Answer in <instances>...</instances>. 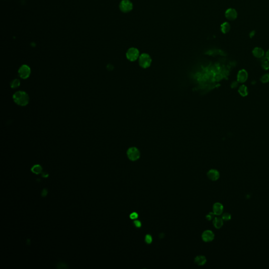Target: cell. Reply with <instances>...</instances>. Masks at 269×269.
Returning <instances> with one entry per match:
<instances>
[{
    "label": "cell",
    "mask_w": 269,
    "mask_h": 269,
    "mask_svg": "<svg viewBox=\"0 0 269 269\" xmlns=\"http://www.w3.org/2000/svg\"><path fill=\"white\" fill-rule=\"evenodd\" d=\"M208 177L212 181H216L220 177L219 172L216 169H211L207 173Z\"/></svg>",
    "instance_id": "11"
},
{
    "label": "cell",
    "mask_w": 269,
    "mask_h": 269,
    "mask_svg": "<svg viewBox=\"0 0 269 269\" xmlns=\"http://www.w3.org/2000/svg\"><path fill=\"white\" fill-rule=\"evenodd\" d=\"M214 238V234L211 230H206L202 234V239L206 242H209L213 240Z\"/></svg>",
    "instance_id": "7"
},
{
    "label": "cell",
    "mask_w": 269,
    "mask_h": 269,
    "mask_svg": "<svg viewBox=\"0 0 269 269\" xmlns=\"http://www.w3.org/2000/svg\"><path fill=\"white\" fill-rule=\"evenodd\" d=\"M128 158L131 161L134 162L137 160L140 156L139 150L136 147H131L128 149L127 152Z\"/></svg>",
    "instance_id": "3"
},
{
    "label": "cell",
    "mask_w": 269,
    "mask_h": 269,
    "mask_svg": "<svg viewBox=\"0 0 269 269\" xmlns=\"http://www.w3.org/2000/svg\"><path fill=\"white\" fill-rule=\"evenodd\" d=\"M14 101L18 105L21 106H26L30 100L28 95L25 91H18L13 95Z\"/></svg>",
    "instance_id": "1"
},
{
    "label": "cell",
    "mask_w": 269,
    "mask_h": 269,
    "mask_svg": "<svg viewBox=\"0 0 269 269\" xmlns=\"http://www.w3.org/2000/svg\"><path fill=\"white\" fill-rule=\"evenodd\" d=\"M133 7L132 3L129 0H123L119 4L120 9L124 13L130 12Z\"/></svg>",
    "instance_id": "5"
},
{
    "label": "cell",
    "mask_w": 269,
    "mask_h": 269,
    "mask_svg": "<svg viewBox=\"0 0 269 269\" xmlns=\"http://www.w3.org/2000/svg\"><path fill=\"white\" fill-rule=\"evenodd\" d=\"M19 85H20V81L18 79H15V80H13L11 83V87L12 89H13L17 88L18 87H19Z\"/></svg>",
    "instance_id": "18"
},
{
    "label": "cell",
    "mask_w": 269,
    "mask_h": 269,
    "mask_svg": "<svg viewBox=\"0 0 269 269\" xmlns=\"http://www.w3.org/2000/svg\"><path fill=\"white\" fill-rule=\"evenodd\" d=\"M223 211V206L220 202H216L213 206V212L216 216L222 214Z\"/></svg>",
    "instance_id": "10"
},
{
    "label": "cell",
    "mask_w": 269,
    "mask_h": 269,
    "mask_svg": "<svg viewBox=\"0 0 269 269\" xmlns=\"http://www.w3.org/2000/svg\"><path fill=\"white\" fill-rule=\"evenodd\" d=\"M214 213L213 212H209L206 216V218L207 219V220L208 221H211L212 220V219L213 220V219L215 218L214 217Z\"/></svg>",
    "instance_id": "22"
},
{
    "label": "cell",
    "mask_w": 269,
    "mask_h": 269,
    "mask_svg": "<svg viewBox=\"0 0 269 269\" xmlns=\"http://www.w3.org/2000/svg\"><path fill=\"white\" fill-rule=\"evenodd\" d=\"M239 92L242 96H246L248 94L247 87L245 85L241 86L239 89Z\"/></svg>",
    "instance_id": "17"
},
{
    "label": "cell",
    "mask_w": 269,
    "mask_h": 269,
    "mask_svg": "<svg viewBox=\"0 0 269 269\" xmlns=\"http://www.w3.org/2000/svg\"><path fill=\"white\" fill-rule=\"evenodd\" d=\"M237 12L234 8H229L225 13V16L226 18L230 21H233L237 17Z\"/></svg>",
    "instance_id": "8"
},
{
    "label": "cell",
    "mask_w": 269,
    "mask_h": 269,
    "mask_svg": "<svg viewBox=\"0 0 269 269\" xmlns=\"http://www.w3.org/2000/svg\"><path fill=\"white\" fill-rule=\"evenodd\" d=\"M42 171V167L40 165H35L33 166L31 168V172L36 175L40 174Z\"/></svg>",
    "instance_id": "16"
},
{
    "label": "cell",
    "mask_w": 269,
    "mask_h": 269,
    "mask_svg": "<svg viewBox=\"0 0 269 269\" xmlns=\"http://www.w3.org/2000/svg\"><path fill=\"white\" fill-rule=\"evenodd\" d=\"M221 218L223 219V220L227 221H229V220H231V214L230 213L226 212V213H223L222 215V218Z\"/></svg>",
    "instance_id": "20"
},
{
    "label": "cell",
    "mask_w": 269,
    "mask_h": 269,
    "mask_svg": "<svg viewBox=\"0 0 269 269\" xmlns=\"http://www.w3.org/2000/svg\"><path fill=\"white\" fill-rule=\"evenodd\" d=\"M269 61V50L267 51L266 53V57Z\"/></svg>",
    "instance_id": "27"
},
{
    "label": "cell",
    "mask_w": 269,
    "mask_h": 269,
    "mask_svg": "<svg viewBox=\"0 0 269 269\" xmlns=\"http://www.w3.org/2000/svg\"><path fill=\"white\" fill-rule=\"evenodd\" d=\"M230 25L229 23L224 22L221 26V30L223 33L226 34L228 33L230 30Z\"/></svg>",
    "instance_id": "15"
},
{
    "label": "cell",
    "mask_w": 269,
    "mask_h": 269,
    "mask_svg": "<svg viewBox=\"0 0 269 269\" xmlns=\"http://www.w3.org/2000/svg\"><path fill=\"white\" fill-rule=\"evenodd\" d=\"M47 191L46 189H44L43 191H42V197H45L46 195H47Z\"/></svg>",
    "instance_id": "26"
},
{
    "label": "cell",
    "mask_w": 269,
    "mask_h": 269,
    "mask_svg": "<svg viewBox=\"0 0 269 269\" xmlns=\"http://www.w3.org/2000/svg\"><path fill=\"white\" fill-rule=\"evenodd\" d=\"M145 239L146 242L147 244H150L152 242V241H153L152 237L150 234H147L145 236Z\"/></svg>",
    "instance_id": "23"
},
{
    "label": "cell",
    "mask_w": 269,
    "mask_h": 269,
    "mask_svg": "<svg viewBox=\"0 0 269 269\" xmlns=\"http://www.w3.org/2000/svg\"><path fill=\"white\" fill-rule=\"evenodd\" d=\"M134 224L135 225V226L136 227V228H140L141 227V222L139 221V220H135L134 221Z\"/></svg>",
    "instance_id": "25"
},
{
    "label": "cell",
    "mask_w": 269,
    "mask_h": 269,
    "mask_svg": "<svg viewBox=\"0 0 269 269\" xmlns=\"http://www.w3.org/2000/svg\"><path fill=\"white\" fill-rule=\"evenodd\" d=\"M248 77V74L247 72L244 70H241L240 71L237 75L238 82L241 83H244L247 81Z\"/></svg>",
    "instance_id": "9"
},
{
    "label": "cell",
    "mask_w": 269,
    "mask_h": 269,
    "mask_svg": "<svg viewBox=\"0 0 269 269\" xmlns=\"http://www.w3.org/2000/svg\"><path fill=\"white\" fill-rule=\"evenodd\" d=\"M262 67L266 70H268L269 69V61L266 58L264 60L262 61Z\"/></svg>",
    "instance_id": "19"
},
{
    "label": "cell",
    "mask_w": 269,
    "mask_h": 269,
    "mask_svg": "<svg viewBox=\"0 0 269 269\" xmlns=\"http://www.w3.org/2000/svg\"><path fill=\"white\" fill-rule=\"evenodd\" d=\"M213 224L216 229H220L223 225V220L222 218L215 217L213 220Z\"/></svg>",
    "instance_id": "13"
},
{
    "label": "cell",
    "mask_w": 269,
    "mask_h": 269,
    "mask_svg": "<svg viewBox=\"0 0 269 269\" xmlns=\"http://www.w3.org/2000/svg\"><path fill=\"white\" fill-rule=\"evenodd\" d=\"M129 217L131 219V220H136L138 218V214L137 212H134L133 213H131L130 216H129Z\"/></svg>",
    "instance_id": "24"
},
{
    "label": "cell",
    "mask_w": 269,
    "mask_h": 269,
    "mask_svg": "<svg viewBox=\"0 0 269 269\" xmlns=\"http://www.w3.org/2000/svg\"><path fill=\"white\" fill-rule=\"evenodd\" d=\"M139 54V51L136 48L132 47L128 50L126 53V57L130 61L133 62L138 58Z\"/></svg>",
    "instance_id": "6"
},
{
    "label": "cell",
    "mask_w": 269,
    "mask_h": 269,
    "mask_svg": "<svg viewBox=\"0 0 269 269\" xmlns=\"http://www.w3.org/2000/svg\"><path fill=\"white\" fill-rule=\"evenodd\" d=\"M151 63V58L147 54H142L139 59V63L141 67L146 69L150 66Z\"/></svg>",
    "instance_id": "2"
},
{
    "label": "cell",
    "mask_w": 269,
    "mask_h": 269,
    "mask_svg": "<svg viewBox=\"0 0 269 269\" xmlns=\"http://www.w3.org/2000/svg\"><path fill=\"white\" fill-rule=\"evenodd\" d=\"M31 69L27 65L21 66L18 71L19 76L22 79H27L31 74Z\"/></svg>",
    "instance_id": "4"
},
{
    "label": "cell",
    "mask_w": 269,
    "mask_h": 269,
    "mask_svg": "<svg viewBox=\"0 0 269 269\" xmlns=\"http://www.w3.org/2000/svg\"><path fill=\"white\" fill-rule=\"evenodd\" d=\"M261 81L263 83H266L269 82V74H267L264 75L261 79Z\"/></svg>",
    "instance_id": "21"
},
{
    "label": "cell",
    "mask_w": 269,
    "mask_h": 269,
    "mask_svg": "<svg viewBox=\"0 0 269 269\" xmlns=\"http://www.w3.org/2000/svg\"><path fill=\"white\" fill-rule=\"evenodd\" d=\"M207 259L203 256H197L194 259V262L198 266H203L206 264Z\"/></svg>",
    "instance_id": "14"
},
{
    "label": "cell",
    "mask_w": 269,
    "mask_h": 269,
    "mask_svg": "<svg viewBox=\"0 0 269 269\" xmlns=\"http://www.w3.org/2000/svg\"><path fill=\"white\" fill-rule=\"evenodd\" d=\"M253 55L257 58H262L265 55L263 50L260 47H256L252 51Z\"/></svg>",
    "instance_id": "12"
}]
</instances>
